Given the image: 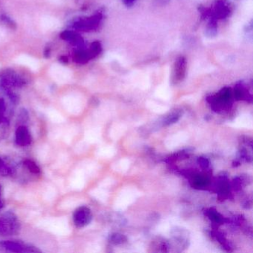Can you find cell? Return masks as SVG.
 <instances>
[{
	"mask_svg": "<svg viewBox=\"0 0 253 253\" xmlns=\"http://www.w3.org/2000/svg\"><path fill=\"white\" fill-rule=\"evenodd\" d=\"M91 218V212L86 207L78 209L74 214V222L78 227H83L88 224Z\"/></svg>",
	"mask_w": 253,
	"mask_h": 253,
	"instance_id": "277c9868",
	"label": "cell"
},
{
	"mask_svg": "<svg viewBox=\"0 0 253 253\" xmlns=\"http://www.w3.org/2000/svg\"><path fill=\"white\" fill-rule=\"evenodd\" d=\"M217 23H216L215 19L212 18L208 23L207 29H206V34L207 36L213 37L215 36L217 34Z\"/></svg>",
	"mask_w": 253,
	"mask_h": 253,
	"instance_id": "30bf717a",
	"label": "cell"
},
{
	"mask_svg": "<svg viewBox=\"0 0 253 253\" xmlns=\"http://www.w3.org/2000/svg\"><path fill=\"white\" fill-rule=\"evenodd\" d=\"M187 66V62H186L185 57H180L177 59L174 63V79L177 81H180L184 78L186 75V67Z\"/></svg>",
	"mask_w": 253,
	"mask_h": 253,
	"instance_id": "5b68a950",
	"label": "cell"
},
{
	"mask_svg": "<svg viewBox=\"0 0 253 253\" xmlns=\"http://www.w3.org/2000/svg\"><path fill=\"white\" fill-rule=\"evenodd\" d=\"M135 1L136 0H123L124 3L127 5V6H130V5H132Z\"/></svg>",
	"mask_w": 253,
	"mask_h": 253,
	"instance_id": "4fadbf2b",
	"label": "cell"
},
{
	"mask_svg": "<svg viewBox=\"0 0 253 253\" xmlns=\"http://www.w3.org/2000/svg\"><path fill=\"white\" fill-rule=\"evenodd\" d=\"M1 205H2V203H1V201H0V207H1Z\"/></svg>",
	"mask_w": 253,
	"mask_h": 253,
	"instance_id": "e0dca14e",
	"label": "cell"
},
{
	"mask_svg": "<svg viewBox=\"0 0 253 253\" xmlns=\"http://www.w3.org/2000/svg\"><path fill=\"white\" fill-rule=\"evenodd\" d=\"M50 2L54 4H60L62 2L61 0H50Z\"/></svg>",
	"mask_w": 253,
	"mask_h": 253,
	"instance_id": "5bb4252c",
	"label": "cell"
},
{
	"mask_svg": "<svg viewBox=\"0 0 253 253\" xmlns=\"http://www.w3.org/2000/svg\"><path fill=\"white\" fill-rule=\"evenodd\" d=\"M50 74L57 82L60 84L68 82L72 78V72L60 64L53 65L50 69Z\"/></svg>",
	"mask_w": 253,
	"mask_h": 253,
	"instance_id": "3957f363",
	"label": "cell"
},
{
	"mask_svg": "<svg viewBox=\"0 0 253 253\" xmlns=\"http://www.w3.org/2000/svg\"><path fill=\"white\" fill-rule=\"evenodd\" d=\"M16 63L18 64L23 65L32 69L34 72H36L39 69V62L33 57L28 55H20L16 59Z\"/></svg>",
	"mask_w": 253,
	"mask_h": 253,
	"instance_id": "52a82bcc",
	"label": "cell"
},
{
	"mask_svg": "<svg viewBox=\"0 0 253 253\" xmlns=\"http://www.w3.org/2000/svg\"><path fill=\"white\" fill-rule=\"evenodd\" d=\"M26 165L27 166L28 168H29V170H30L31 171H32V172L35 173V174L39 172V168H38V166H37L33 161H26Z\"/></svg>",
	"mask_w": 253,
	"mask_h": 253,
	"instance_id": "8fae6325",
	"label": "cell"
},
{
	"mask_svg": "<svg viewBox=\"0 0 253 253\" xmlns=\"http://www.w3.org/2000/svg\"><path fill=\"white\" fill-rule=\"evenodd\" d=\"M41 26L44 30H53L60 27V23L57 19L50 16H45L41 20Z\"/></svg>",
	"mask_w": 253,
	"mask_h": 253,
	"instance_id": "9c48e42d",
	"label": "cell"
},
{
	"mask_svg": "<svg viewBox=\"0 0 253 253\" xmlns=\"http://www.w3.org/2000/svg\"><path fill=\"white\" fill-rule=\"evenodd\" d=\"M16 140L17 144L20 146H26L29 145L31 142V136L29 130L26 127L20 126L17 130L16 133Z\"/></svg>",
	"mask_w": 253,
	"mask_h": 253,
	"instance_id": "ba28073f",
	"label": "cell"
},
{
	"mask_svg": "<svg viewBox=\"0 0 253 253\" xmlns=\"http://www.w3.org/2000/svg\"><path fill=\"white\" fill-rule=\"evenodd\" d=\"M4 35H5V32L0 29V38H2V37H3Z\"/></svg>",
	"mask_w": 253,
	"mask_h": 253,
	"instance_id": "9a60e30c",
	"label": "cell"
},
{
	"mask_svg": "<svg viewBox=\"0 0 253 253\" xmlns=\"http://www.w3.org/2000/svg\"><path fill=\"white\" fill-rule=\"evenodd\" d=\"M229 13H230V10H229V7L224 2L219 1L216 3L214 10H211L210 16H211L215 20L217 19V20H222V19L226 18L229 15Z\"/></svg>",
	"mask_w": 253,
	"mask_h": 253,
	"instance_id": "8992f818",
	"label": "cell"
},
{
	"mask_svg": "<svg viewBox=\"0 0 253 253\" xmlns=\"http://www.w3.org/2000/svg\"><path fill=\"white\" fill-rule=\"evenodd\" d=\"M4 167V164L2 160H0V169H2Z\"/></svg>",
	"mask_w": 253,
	"mask_h": 253,
	"instance_id": "2e32d148",
	"label": "cell"
},
{
	"mask_svg": "<svg viewBox=\"0 0 253 253\" xmlns=\"http://www.w3.org/2000/svg\"><path fill=\"white\" fill-rule=\"evenodd\" d=\"M0 247L8 252L12 253H37L40 252L38 249L31 246L26 245L23 243L13 241H5L0 243Z\"/></svg>",
	"mask_w": 253,
	"mask_h": 253,
	"instance_id": "7a4b0ae2",
	"label": "cell"
},
{
	"mask_svg": "<svg viewBox=\"0 0 253 253\" xmlns=\"http://www.w3.org/2000/svg\"><path fill=\"white\" fill-rule=\"evenodd\" d=\"M19 229V222L12 213L5 214L0 219V235H12Z\"/></svg>",
	"mask_w": 253,
	"mask_h": 253,
	"instance_id": "6da1fadb",
	"label": "cell"
},
{
	"mask_svg": "<svg viewBox=\"0 0 253 253\" xmlns=\"http://www.w3.org/2000/svg\"><path fill=\"white\" fill-rule=\"evenodd\" d=\"M195 183L197 186H203L207 184V183H208V180H207V179L204 178V177H198L195 179Z\"/></svg>",
	"mask_w": 253,
	"mask_h": 253,
	"instance_id": "7c38bea8",
	"label": "cell"
}]
</instances>
